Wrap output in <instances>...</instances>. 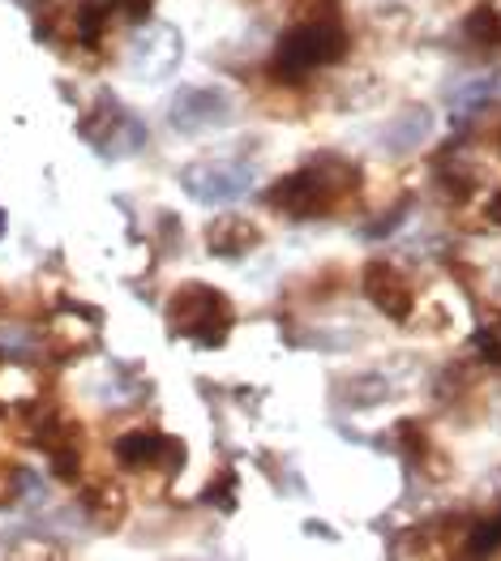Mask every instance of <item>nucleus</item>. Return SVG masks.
<instances>
[{"label": "nucleus", "instance_id": "1", "mask_svg": "<svg viewBox=\"0 0 501 561\" xmlns=\"http://www.w3.org/2000/svg\"><path fill=\"white\" fill-rule=\"evenodd\" d=\"M361 193V168L343 154H318L314 163L278 176L266 188V206L287 219H321Z\"/></svg>", "mask_w": 501, "mask_h": 561}, {"label": "nucleus", "instance_id": "2", "mask_svg": "<svg viewBox=\"0 0 501 561\" xmlns=\"http://www.w3.org/2000/svg\"><path fill=\"white\" fill-rule=\"evenodd\" d=\"M163 313H168V330H172L177 339L197 343V347H219V343H228L231 322H236L231 300L219 287H210V283H181V287L172 291V300H168Z\"/></svg>", "mask_w": 501, "mask_h": 561}, {"label": "nucleus", "instance_id": "3", "mask_svg": "<svg viewBox=\"0 0 501 561\" xmlns=\"http://www.w3.org/2000/svg\"><path fill=\"white\" fill-rule=\"evenodd\" d=\"M348 56V31L339 18L321 13V18H309L300 26H292L278 47H274V73L283 82H300L305 73H314L321 65H334Z\"/></svg>", "mask_w": 501, "mask_h": 561}, {"label": "nucleus", "instance_id": "4", "mask_svg": "<svg viewBox=\"0 0 501 561\" xmlns=\"http://www.w3.org/2000/svg\"><path fill=\"white\" fill-rule=\"evenodd\" d=\"M253 185H258V159H253V146L219 150V154L193 159L189 168H181V188L193 197V202H202V206L236 202V197H244Z\"/></svg>", "mask_w": 501, "mask_h": 561}, {"label": "nucleus", "instance_id": "5", "mask_svg": "<svg viewBox=\"0 0 501 561\" xmlns=\"http://www.w3.org/2000/svg\"><path fill=\"white\" fill-rule=\"evenodd\" d=\"M82 138L91 141L103 159H129L146 146V125L112 94H99L91 112L82 116Z\"/></svg>", "mask_w": 501, "mask_h": 561}, {"label": "nucleus", "instance_id": "6", "mask_svg": "<svg viewBox=\"0 0 501 561\" xmlns=\"http://www.w3.org/2000/svg\"><path fill=\"white\" fill-rule=\"evenodd\" d=\"M184 60V35L172 22H155L146 18V26L137 31L129 47H125V69L137 82H163L181 69Z\"/></svg>", "mask_w": 501, "mask_h": 561}, {"label": "nucleus", "instance_id": "7", "mask_svg": "<svg viewBox=\"0 0 501 561\" xmlns=\"http://www.w3.org/2000/svg\"><path fill=\"white\" fill-rule=\"evenodd\" d=\"M231 94L219 87H181L168 103V125L184 134V138H197V134H210V129H224L231 121Z\"/></svg>", "mask_w": 501, "mask_h": 561}, {"label": "nucleus", "instance_id": "8", "mask_svg": "<svg viewBox=\"0 0 501 561\" xmlns=\"http://www.w3.org/2000/svg\"><path fill=\"white\" fill-rule=\"evenodd\" d=\"M361 287H365L368 305H373L382 318H390V322H411V313H415V291H411L408 275H403L390 257L365 262Z\"/></svg>", "mask_w": 501, "mask_h": 561}, {"label": "nucleus", "instance_id": "9", "mask_svg": "<svg viewBox=\"0 0 501 561\" xmlns=\"http://www.w3.org/2000/svg\"><path fill=\"white\" fill-rule=\"evenodd\" d=\"M112 450H116V463L129 471L163 468V463H168V471H177L184 463V446L163 437L159 428H129V433L116 437Z\"/></svg>", "mask_w": 501, "mask_h": 561}, {"label": "nucleus", "instance_id": "10", "mask_svg": "<svg viewBox=\"0 0 501 561\" xmlns=\"http://www.w3.org/2000/svg\"><path fill=\"white\" fill-rule=\"evenodd\" d=\"M99 313L91 309H78V305H65L52 322H47V352L56 360H78L82 352L94 347V334H99Z\"/></svg>", "mask_w": 501, "mask_h": 561}, {"label": "nucleus", "instance_id": "11", "mask_svg": "<svg viewBox=\"0 0 501 561\" xmlns=\"http://www.w3.org/2000/svg\"><path fill=\"white\" fill-rule=\"evenodd\" d=\"M258 244H262V228L253 219H244V215H215L206 224V249L215 257L236 262V257H249Z\"/></svg>", "mask_w": 501, "mask_h": 561}, {"label": "nucleus", "instance_id": "12", "mask_svg": "<svg viewBox=\"0 0 501 561\" xmlns=\"http://www.w3.org/2000/svg\"><path fill=\"white\" fill-rule=\"evenodd\" d=\"M429 138H433V112H429L424 103L399 107V116L382 129V146H386L390 154H415Z\"/></svg>", "mask_w": 501, "mask_h": 561}, {"label": "nucleus", "instance_id": "13", "mask_svg": "<svg viewBox=\"0 0 501 561\" xmlns=\"http://www.w3.org/2000/svg\"><path fill=\"white\" fill-rule=\"evenodd\" d=\"M82 515L91 518L94 527L112 531V527H121L125 515H129V497H125V489L116 480H94L91 489L82 493Z\"/></svg>", "mask_w": 501, "mask_h": 561}, {"label": "nucleus", "instance_id": "14", "mask_svg": "<svg viewBox=\"0 0 501 561\" xmlns=\"http://www.w3.org/2000/svg\"><path fill=\"white\" fill-rule=\"evenodd\" d=\"M39 399V381L35 374L22 365V360H4L0 365V403H13V408H26Z\"/></svg>", "mask_w": 501, "mask_h": 561}, {"label": "nucleus", "instance_id": "15", "mask_svg": "<svg viewBox=\"0 0 501 561\" xmlns=\"http://www.w3.org/2000/svg\"><path fill=\"white\" fill-rule=\"evenodd\" d=\"M493 94H498V78H471V82H463V87L451 94L455 121H471L476 112H485V107L493 103Z\"/></svg>", "mask_w": 501, "mask_h": 561}, {"label": "nucleus", "instance_id": "16", "mask_svg": "<svg viewBox=\"0 0 501 561\" xmlns=\"http://www.w3.org/2000/svg\"><path fill=\"white\" fill-rule=\"evenodd\" d=\"M107 22H112V4H103V0H82L78 13H73V35H78V44H99L103 31H107Z\"/></svg>", "mask_w": 501, "mask_h": 561}, {"label": "nucleus", "instance_id": "17", "mask_svg": "<svg viewBox=\"0 0 501 561\" xmlns=\"http://www.w3.org/2000/svg\"><path fill=\"white\" fill-rule=\"evenodd\" d=\"M463 31H467V39H471V44H480V47L501 44V13H498V4H480V9H471Z\"/></svg>", "mask_w": 501, "mask_h": 561}, {"label": "nucleus", "instance_id": "18", "mask_svg": "<svg viewBox=\"0 0 501 561\" xmlns=\"http://www.w3.org/2000/svg\"><path fill=\"white\" fill-rule=\"evenodd\" d=\"M463 549H467L471 558H485V553H493V549H501V515L485 518V523H476V527L467 531Z\"/></svg>", "mask_w": 501, "mask_h": 561}, {"label": "nucleus", "instance_id": "19", "mask_svg": "<svg viewBox=\"0 0 501 561\" xmlns=\"http://www.w3.org/2000/svg\"><path fill=\"white\" fill-rule=\"evenodd\" d=\"M471 347H476V356L485 360V365H493V369H501V318H493V322H485V327L471 334Z\"/></svg>", "mask_w": 501, "mask_h": 561}, {"label": "nucleus", "instance_id": "20", "mask_svg": "<svg viewBox=\"0 0 501 561\" xmlns=\"http://www.w3.org/2000/svg\"><path fill=\"white\" fill-rule=\"evenodd\" d=\"M202 502H210V506H219V511H231L236 502H231V476H219L206 493H202Z\"/></svg>", "mask_w": 501, "mask_h": 561}, {"label": "nucleus", "instance_id": "21", "mask_svg": "<svg viewBox=\"0 0 501 561\" xmlns=\"http://www.w3.org/2000/svg\"><path fill=\"white\" fill-rule=\"evenodd\" d=\"M485 219H489L493 228H501V188L489 193V202H485Z\"/></svg>", "mask_w": 501, "mask_h": 561}, {"label": "nucleus", "instance_id": "22", "mask_svg": "<svg viewBox=\"0 0 501 561\" xmlns=\"http://www.w3.org/2000/svg\"><path fill=\"white\" fill-rule=\"evenodd\" d=\"M4 224H9V219H4V210H0V236H4Z\"/></svg>", "mask_w": 501, "mask_h": 561}]
</instances>
